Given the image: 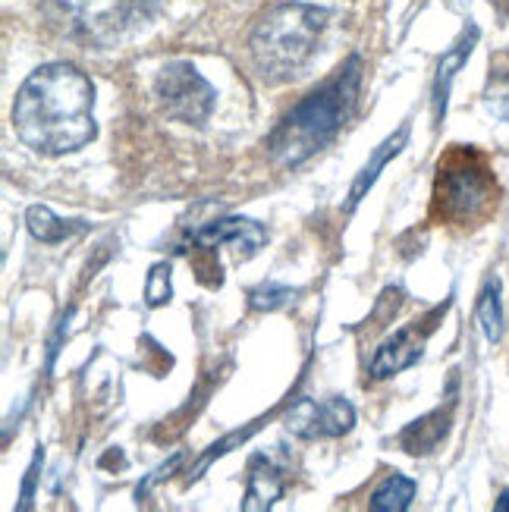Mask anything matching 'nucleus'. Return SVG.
Wrapping results in <instances>:
<instances>
[{
	"mask_svg": "<svg viewBox=\"0 0 509 512\" xmlns=\"http://www.w3.org/2000/svg\"><path fill=\"white\" fill-rule=\"evenodd\" d=\"M16 136L38 154H70L98 136L95 88L70 63H48L35 70L16 92Z\"/></svg>",
	"mask_w": 509,
	"mask_h": 512,
	"instance_id": "nucleus-1",
	"label": "nucleus"
},
{
	"mask_svg": "<svg viewBox=\"0 0 509 512\" xmlns=\"http://www.w3.org/2000/svg\"><path fill=\"white\" fill-rule=\"evenodd\" d=\"M359 82H362V60L349 57L334 73V79H327L321 88H315L312 95L302 98L280 120V126L268 139L271 158L283 167H296L312 158L315 151H321L349 120L359 98Z\"/></svg>",
	"mask_w": 509,
	"mask_h": 512,
	"instance_id": "nucleus-2",
	"label": "nucleus"
},
{
	"mask_svg": "<svg viewBox=\"0 0 509 512\" xmlns=\"http://www.w3.org/2000/svg\"><path fill=\"white\" fill-rule=\"evenodd\" d=\"M330 13L315 4H277L261 13L249 35V51L258 73L268 82H286L315 57Z\"/></svg>",
	"mask_w": 509,
	"mask_h": 512,
	"instance_id": "nucleus-3",
	"label": "nucleus"
},
{
	"mask_svg": "<svg viewBox=\"0 0 509 512\" xmlns=\"http://www.w3.org/2000/svg\"><path fill=\"white\" fill-rule=\"evenodd\" d=\"M497 205V180L475 151H453L440 161L434 211L450 224H481Z\"/></svg>",
	"mask_w": 509,
	"mask_h": 512,
	"instance_id": "nucleus-4",
	"label": "nucleus"
},
{
	"mask_svg": "<svg viewBox=\"0 0 509 512\" xmlns=\"http://www.w3.org/2000/svg\"><path fill=\"white\" fill-rule=\"evenodd\" d=\"M161 0H48L66 35L88 44H114L158 10Z\"/></svg>",
	"mask_w": 509,
	"mask_h": 512,
	"instance_id": "nucleus-5",
	"label": "nucleus"
},
{
	"mask_svg": "<svg viewBox=\"0 0 509 512\" xmlns=\"http://www.w3.org/2000/svg\"><path fill=\"white\" fill-rule=\"evenodd\" d=\"M154 95H158L164 114L189 123V126H202L211 110H214V88L211 82L195 70L192 63H167L164 70L154 79Z\"/></svg>",
	"mask_w": 509,
	"mask_h": 512,
	"instance_id": "nucleus-6",
	"label": "nucleus"
},
{
	"mask_svg": "<svg viewBox=\"0 0 509 512\" xmlns=\"http://www.w3.org/2000/svg\"><path fill=\"white\" fill-rule=\"evenodd\" d=\"M352 425H356V409L340 396H330L324 403H318V399H299V403L286 412V428L302 440L340 437Z\"/></svg>",
	"mask_w": 509,
	"mask_h": 512,
	"instance_id": "nucleus-7",
	"label": "nucleus"
},
{
	"mask_svg": "<svg viewBox=\"0 0 509 512\" xmlns=\"http://www.w3.org/2000/svg\"><path fill=\"white\" fill-rule=\"evenodd\" d=\"M192 242L198 249H220V246H236V255L246 261L258 255L268 242V230L249 217H220L211 224L192 230Z\"/></svg>",
	"mask_w": 509,
	"mask_h": 512,
	"instance_id": "nucleus-8",
	"label": "nucleus"
},
{
	"mask_svg": "<svg viewBox=\"0 0 509 512\" xmlns=\"http://www.w3.org/2000/svg\"><path fill=\"white\" fill-rule=\"evenodd\" d=\"M422 352H425V333H418V327H406L381 343L368 371H371V377L384 381V377H393V374L412 368L418 359H422Z\"/></svg>",
	"mask_w": 509,
	"mask_h": 512,
	"instance_id": "nucleus-9",
	"label": "nucleus"
},
{
	"mask_svg": "<svg viewBox=\"0 0 509 512\" xmlns=\"http://www.w3.org/2000/svg\"><path fill=\"white\" fill-rule=\"evenodd\" d=\"M283 494V475L268 456H252L249 462V487H246V500L242 509L246 512H261L271 509Z\"/></svg>",
	"mask_w": 509,
	"mask_h": 512,
	"instance_id": "nucleus-10",
	"label": "nucleus"
},
{
	"mask_svg": "<svg viewBox=\"0 0 509 512\" xmlns=\"http://www.w3.org/2000/svg\"><path fill=\"white\" fill-rule=\"evenodd\" d=\"M450 418H453V406L447 409H434L431 415L412 421V425L400 434V443L409 456H425L431 450H437V443L447 437L450 431Z\"/></svg>",
	"mask_w": 509,
	"mask_h": 512,
	"instance_id": "nucleus-11",
	"label": "nucleus"
},
{
	"mask_svg": "<svg viewBox=\"0 0 509 512\" xmlns=\"http://www.w3.org/2000/svg\"><path fill=\"white\" fill-rule=\"evenodd\" d=\"M406 139H409V126H403L396 136H390L378 151H374V158H371V164L359 173V180L352 183V189H349V208H356L359 202H362V195L374 186V180H378V173L387 167V161L390 158H396V154L403 151V145H406Z\"/></svg>",
	"mask_w": 509,
	"mask_h": 512,
	"instance_id": "nucleus-12",
	"label": "nucleus"
},
{
	"mask_svg": "<svg viewBox=\"0 0 509 512\" xmlns=\"http://www.w3.org/2000/svg\"><path fill=\"white\" fill-rule=\"evenodd\" d=\"M478 41V29H469L466 35H462L456 44H453V51L440 60V70H437V82H434V101H437V114L444 110L447 104V92H450V82L456 76V70L462 63H466V57L472 54V44Z\"/></svg>",
	"mask_w": 509,
	"mask_h": 512,
	"instance_id": "nucleus-13",
	"label": "nucleus"
},
{
	"mask_svg": "<svg viewBox=\"0 0 509 512\" xmlns=\"http://www.w3.org/2000/svg\"><path fill=\"white\" fill-rule=\"evenodd\" d=\"M26 224H29V233H32L38 242H48V246H54V242H63V239H70L73 233L82 230V224H66V220H60L51 208H44V205H32V208H29Z\"/></svg>",
	"mask_w": 509,
	"mask_h": 512,
	"instance_id": "nucleus-14",
	"label": "nucleus"
},
{
	"mask_svg": "<svg viewBox=\"0 0 509 512\" xmlns=\"http://www.w3.org/2000/svg\"><path fill=\"white\" fill-rule=\"evenodd\" d=\"M415 500V481L406 475H390L378 491L371 494V509L374 512H403Z\"/></svg>",
	"mask_w": 509,
	"mask_h": 512,
	"instance_id": "nucleus-15",
	"label": "nucleus"
},
{
	"mask_svg": "<svg viewBox=\"0 0 509 512\" xmlns=\"http://www.w3.org/2000/svg\"><path fill=\"white\" fill-rule=\"evenodd\" d=\"M478 324L484 330L488 343L503 340V305H500V280H488L478 296Z\"/></svg>",
	"mask_w": 509,
	"mask_h": 512,
	"instance_id": "nucleus-16",
	"label": "nucleus"
},
{
	"mask_svg": "<svg viewBox=\"0 0 509 512\" xmlns=\"http://www.w3.org/2000/svg\"><path fill=\"white\" fill-rule=\"evenodd\" d=\"M293 299H296V289L280 286V283H264V286H258L249 293V305L258 308V311H277L283 305H290Z\"/></svg>",
	"mask_w": 509,
	"mask_h": 512,
	"instance_id": "nucleus-17",
	"label": "nucleus"
},
{
	"mask_svg": "<svg viewBox=\"0 0 509 512\" xmlns=\"http://www.w3.org/2000/svg\"><path fill=\"white\" fill-rule=\"evenodd\" d=\"M173 296V286H170V264H154L151 274H148V283H145V302L151 308H161L167 305Z\"/></svg>",
	"mask_w": 509,
	"mask_h": 512,
	"instance_id": "nucleus-18",
	"label": "nucleus"
},
{
	"mask_svg": "<svg viewBox=\"0 0 509 512\" xmlns=\"http://www.w3.org/2000/svg\"><path fill=\"white\" fill-rule=\"evenodd\" d=\"M38 469H41V453L35 456V462H32V469H29V478H26V491H22V503H19V509H29V500H32V487H35Z\"/></svg>",
	"mask_w": 509,
	"mask_h": 512,
	"instance_id": "nucleus-19",
	"label": "nucleus"
},
{
	"mask_svg": "<svg viewBox=\"0 0 509 512\" xmlns=\"http://www.w3.org/2000/svg\"><path fill=\"white\" fill-rule=\"evenodd\" d=\"M494 506H497V512H509V491H503L500 500H497Z\"/></svg>",
	"mask_w": 509,
	"mask_h": 512,
	"instance_id": "nucleus-20",
	"label": "nucleus"
}]
</instances>
